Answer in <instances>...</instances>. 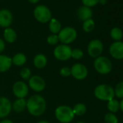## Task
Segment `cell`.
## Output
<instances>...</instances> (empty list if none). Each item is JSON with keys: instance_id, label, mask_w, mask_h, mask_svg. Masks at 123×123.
I'll use <instances>...</instances> for the list:
<instances>
[{"instance_id": "obj_37", "label": "cell", "mask_w": 123, "mask_h": 123, "mask_svg": "<svg viewBox=\"0 0 123 123\" xmlns=\"http://www.w3.org/2000/svg\"><path fill=\"white\" fill-rule=\"evenodd\" d=\"M39 1H40V0H28V2H30L32 3V4H36V3H38Z\"/></svg>"}, {"instance_id": "obj_22", "label": "cell", "mask_w": 123, "mask_h": 123, "mask_svg": "<svg viewBox=\"0 0 123 123\" xmlns=\"http://www.w3.org/2000/svg\"><path fill=\"white\" fill-rule=\"evenodd\" d=\"M110 37L115 41H119L123 38V32L121 28L118 27H114L110 31Z\"/></svg>"}, {"instance_id": "obj_30", "label": "cell", "mask_w": 123, "mask_h": 123, "mask_svg": "<svg viewBox=\"0 0 123 123\" xmlns=\"http://www.w3.org/2000/svg\"><path fill=\"white\" fill-rule=\"evenodd\" d=\"M46 41L47 43L49 44V45H51V46H54V45H56L58 43H59V38H58V35L57 34H51L49 35L48 37H47V39H46Z\"/></svg>"}, {"instance_id": "obj_29", "label": "cell", "mask_w": 123, "mask_h": 123, "mask_svg": "<svg viewBox=\"0 0 123 123\" xmlns=\"http://www.w3.org/2000/svg\"><path fill=\"white\" fill-rule=\"evenodd\" d=\"M83 55H84V53L80 49H72L71 58H73L75 59H80L83 57Z\"/></svg>"}, {"instance_id": "obj_35", "label": "cell", "mask_w": 123, "mask_h": 123, "mask_svg": "<svg viewBox=\"0 0 123 123\" xmlns=\"http://www.w3.org/2000/svg\"><path fill=\"white\" fill-rule=\"evenodd\" d=\"M107 3V0H98V4L101 5H105Z\"/></svg>"}, {"instance_id": "obj_12", "label": "cell", "mask_w": 123, "mask_h": 123, "mask_svg": "<svg viewBox=\"0 0 123 123\" xmlns=\"http://www.w3.org/2000/svg\"><path fill=\"white\" fill-rule=\"evenodd\" d=\"M109 54L115 59H123V42L114 41L109 46Z\"/></svg>"}, {"instance_id": "obj_19", "label": "cell", "mask_w": 123, "mask_h": 123, "mask_svg": "<svg viewBox=\"0 0 123 123\" xmlns=\"http://www.w3.org/2000/svg\"><path fill=\"white\" fill-rule=\"evenodd\" d=\"M4 38L5 40V41H7V43H14L18 38V35L17 33L15 32V31L11 28H7L5 29L4 31Z\"/></svg>"}, {"instance_id": "obj_20", "label": "cell", "mask_w": 123, "mask_h": 123, "mask_svg": "<svg viewBox=\"0 0 123 123\" xmlns=\"http://www.w3.org/2000/svg\"><path fill=\"white\" fill-rule=\"evenodd\" d=\"M27 62V57L23 53H17L12 58V62L14 65L21 67L24 65Z\"/></svg>"}, {"instance_id": "obj_31", "label": "cell", "mask_w": 123, "mask_h": 123, "mask_svg": "<svg viewBox=\"0 0 123 123\" xmlns=\"http://www.w3.org/2000/svg\"><path fill=\"white\" fill-rule=\"evenodd\" d=\"M81 2L83 6L90 7V8L98 5V0H81Z\"/></svg>"}, {"instance_id": "obj_2", "label": "cell", "mask_w": 123, "mask_h": 123, "mask_svg": "<svg viewBox=\"0 0 123 123\" xmlns=\"http://www.w3.org/2000/svg\"><path fill=\"white\" fill-rule=\"evenodd\" d=\"M54 114L56 119L61 123H70L75 117L73 108L67 105L57 106L55 109Z\"/></svg>"}, {"instance_id": "obj_3", "label": "cell", "mask_w": 123, "mask_h": 123, "mask_svg": "<svg viewBox=\"0 0 123 123\" xmlns=\"http://www.w3.org/2000/svg\"><path fill=\"white\" fill-rule=\"evenodd\" d=\"M94 96L96 98L104 101H111L115 96L114 88L107 84L97 86L94 89Z\"/></svg>"}, {"instance_id": "obj_14", "label": "cell", "mask_w": 123, "mask_h": 123, "mask_svg": "<svg viewBox=\"0 0 123 123\" xmlns=\"http://www.w3.org/2000/svg\"><path fill=\"white\" fill-rule=\"evenodd\" d=\"M12 111V103L6 97H0V119L7 117Z\"/></svg>"}, {"instance_id": "obj_32", "label": "cell", "mask_w": 123, "mask_h": 123, "mask_svg": "<svg viewBox=\"0 0 123 123\" xmlns=\"http://www.w3.org/2000/svg\"><path fill=\"white\" fill-rule=\"evenodd\" d=\"M59 74L61 76L64 78H68L71 75V70L70 68L68 67H63L62 68L59 70Z\"/></svg>"}, {"instance_id": "obj_24", "label": "cell", "mask_w": 123, "mask_h": 123, "mask_svg": "<svg viewBox=\"0 0 123 123\" xmlns=\"http://www.w3.org/2000/svg\"><path fill=\"white\" fill-rule=\"evenodd\" d=\"M107 109L111 113H116L117 112L119 108V101L117 99H112L111 101H107Z\"/></svg>"}, {"instance_id": "obj_21", "label": "cell", "mask_w": 123, "mask_h": 123, "mask_svg": "<svg viewBox=\"0 0 123 123\" xmlns=\"http://www.w3.org/2000/svg\"><path fill=\"white\" fill-rule=\"evenodd\" d=\"M49 28L52 34H58L62 29V25L57 19L51 18L49 21Z\"/></svg>"}, {"instance_id": "obj_28", "label": "cell", "mask_w": 123, "mask_h": 123, "mask_svg": "<svg viewBox=\"0 0 123 123\" xmlns=\"http://www.w3.org/2000/svg\"><path fill=\"white\" fill-rule=\"evenodd\" d=\"M20 75L24 80H28L31 77V71L28 68H23L20 72Z\"/></svg>"}, {"instance_id": "obj_33", "label": "cell", "mask_w": 123, "mask_h": 123, "mask_svg": "<svg viewBox=\"0 0 123 123\" xmlns=\"http://www.w3.org/2000/svg\"><path fill=\"white\" fill-rule=\"evenodd\" d=\"M5 49V42L2 39L0 38V54H1Z\"/></svg>"}, {"instance_id": "obj_5", "label": "cell", "mask_w": 123, "mask_h": 123, "mask_svg": "<svg viewBox=\"0 0 123 123\" xmlns=\"http://www.w3.org/2000/svg\"><path fill=\"white\" fill-rule=\"evenodd\" d=\"M57 35H58L59 41L62 43L68 45L76 40L78 33L74 28L68 26L61 29V31Z\"/></svg>"}, {"instance_id": "obj_8", "label": "cell", "mask_w": 123, "mask_h": 123, "mask_svg": "<svg viewBox=\"0 0 123 123\" xmlns=\"http://www.w3.org/2000/svg\"><path fill=\"white\" fill-rule=\"evenodd\" d=\"M104 50V44L99 39H93L88 44L87 51L88 55L93 58H97L101 56Z\"/></svg>"}, {"instance_id": "obj_15", "label": "cell", "mask_w": 123, "mask_h": 123, "mask_svg": "<svg viewBox=\"0 0 123 123\" xmlns=\"http://www.w3.org/2000/svg\"><path fill=\"white\" fill-rule=\"evenodd\" d=\"M77 17L78 18L81 20V21H86L88 19L92 18L93 16V11L91 10V8L88 7H85V6H82L80 7H79L77 10Z\"/></svg>"}, {"instance_id": "obj_17", "label": "cell", "mask_w": 123, "mask_h": 123, "mask_svg": "<svg viewBox=\"0 0 123 123\" xmlns=\"http://www.w3.org/2000/svg\"><path fill=\"white\" fill-rule=\"evenodd\" d=\"M48 62L47 57L43 54H38L34 56L33 59V65L38 69L44 68Z\"/></svg>"}, {"instance_id": "obj_26", "label": "cell", "mask_w": 123, "mask_h": 123, "mask_svg": "<svg viewBox=\"0 0 123 123\" xmlns=\"http://www.w3.org/2000/svg\"><path fill=\"white\" fill-rule=\"evenodd\" d=\"M114 95L119 98H123V81L119 82L114 89Z\"/></svg>"}, {"instance_id": "obj_9", "label": "cell", "mask_w": 123, "mask_h": 123, "mask_svg": "<svg viewBox=\"0 0 123 123\" xmlns=\"http://www.w3.org/2000/svg\"><path fill=\"white\" fill-rule=\"evenodd\" d=\"M71 75L76 80H82L87 78L88 74V68L81 63H76L70 68Z\"/></svg>"}, {"instance_id": "obj_39", "label": "cell", "mask_w": 123, "mask_h": 123, "mask_svg": "<svg viewBox=\"0 0 123 123\" xmlns=\"http://www.w3.org/2000/svg\"><path fill=\"white\" fill-rule=\"evenodd\" d=\"M77 123H86V122H78Z\"/></svg>"}, {"instance_id": "obj_27", "label": "cell", "mask_w": 123, "mask_h": 123, "mask_svg": "<svg viewBox=\"0 0 123 123\" xmlns=\"http://www.w3.org/2000/svg\"><path fill=\"white\" fill-rule=\"evenodd\" d=\"M106 123H118V118L114 113H108L104 116Z\"/></svg>"}, {"instance_id": "obj_38", "label": "cell", "mask_w": 123, "mask_h": 123, "mask_svg": "<svg viewBox=\"0 0 123 123\" xmlns=\"http://www.w3.org/2000/svg\"><path fill=\"white\" fill-rule=\"evenodd\" d=\"M37 123H50L49 122L46 121V120H41L39 122H38Z\"/></svg>"}, {"instance_id": "obj_1", "label": "cell", "mask_w": 123, "mask_h": 123, "mask_svg": "<svg viewBox=\"0 0 123 123\" xmlns=\"http://www.w3.org/2000/svg\"><path fill=\"white\" fill-rule=\"evenodd\" d=\"M46 106L45 98L41 95L35 94L27 100L26 109L32 116L38 117L45 112Z\"/></svg>"}, {"instance_id": "obj_16", "label": "cell", "mask_w": 123, "mask_h": 123, "mask_svg": "<svg viewBox=\"0 0 123 123\" xmlns=\"http://www.w3.org/2000/svg\"><path fill=\"white\" fill-rule=\"evenodd\" d=\"M12 58L5 54H0V73L7 72L12 67Z\"/></svg>"}, {"instance_id": "obj_10", "label": "cell", "mask_w": 123, "mask_h": 123, "mask_svg": "<svg viewBox=\"0 0 123 123\" xmlns=\"http://www.w3.org/2000/svg\"><path fill=\"white\" fill-rule=\"evenodd\" d=\"M29 92L28 86L23 81L15 82L12 86V93L18 98H25Z\"/></svg>"}, {"instance_id": "obj_36", "label": "cell", "mask_w": 123, "mask_h": 123, "mask_svg": "<svg viewBox=\"0 0 123 123\" xmlns=\"http://www.w3.org/2000/svg\"><path fill=\"white\" fill-rule=\"evenodd\" d=\"M119 108L121 109V111L123 112V98L121 100V101L119 102Z\"/></svg>"}, {"instance_id": "obj_11", "label": "cell", "mask_w": 123, "mask_h": 123, "mask_svg": "<svg viewBox=\"0 0 123 123\" xmlns=\"http://www.w3.org/2000/svg\"><path fill=\"white\" fill-rule=\"evenodd\" d=\"M28 87L33 91L39 93L45 89L46 82L41 76L33 75L28 80Z\"/></svg>"}, {"instance_id": "obj_7", "label": "cell", "mask_w": 123, "mask_h": 123, "mask_svg": "<svg viewBox=\"0 0 123 123\" xmlns=\"http://www.w3.org/2000/svg\"><path fill=\"white\" fill-rule=\"evenodd\" d=\"M53 54L57 60L68 61L71 58L72 49L69 45L62 43L54 48Z\"/></svg>"}, {"instance_id": "obj_13", "label": "cell", "mask_w": 123, "mask_h": 123, "mask_svg": "<svg viewBox=\"0 0 123 123\" xmlns=\"http://www.w3.org/2000/svg\"><path fill=\"white\" fill-rule=\"evenodd\" d=\"M13 21L12 12L7 9L0 10V27L7 28H9Z\"/></svg>"}, {"instance_id": "obj_4", "label": "cell", "mask_w": 123, "mask_h": 123, "mask_svg": "<svg viewBox=\"0 0 123 123\" xmlns=\"http://www.w3.org/2000/svg\"><path fill=\"white\" fill-rule=\"evenodd\" d=\"M93 67L97 73L101 75H107L112 70V63L109 59L106 56H100L95 59Z\"/></svg>"}, {"instance_id": "obj_25", "label": "cell", "mask_w": 123, "mask_h": 123, "mask_svg": "<svg viewBox=\"0 0 123 123\" xmlns=\"http://www.w3.org/2000/svg\"><path fill=\"white\" fill-rule=\"evenodd\" d=\"M95 28V22L91 18L83 22V29L86 33H91Z\"/></svg>"}, {"instance_id": "obj_6", "label": "cell", "mask_w": 123, "mask_h": 123, "mask_svg": "<svg viewBox=\"0 0 123 123\" xmlns=\"http://www.w3.org/2000/svg\"><path fill=\"white\" fill-rule=\"evenodd\" d=\"M33 15L36 20L41 23H46L51 19V12L49 7L45 5H38L33 10Z\"/></svg>"}, {"instance_id": "obj_34", "label": "cell", "mask_w": 123, "mask_h": 123, "mask_svg": "<svg viewBox=\"0 0 123 123\" xmlns=\"http://www.w3.org/2000/svg\"><path fill=\"white\" fill-rule=\"evenodd\" d=\"M0 123H13L12 120L9 119H3L2 121L0 122Z\"/></svg>"}, {"instance_id": "obj_18", "label": "cell", "mask_w": 123, "mask_h": 123, "mask_svg": "<svg viewBox=\"0 0 123 123\" xmlns=\"http://www.w3.org/2000/svg\"><path fill=\"white\" fill-rule=\"evenodd\" d=\"M27 101L25 98H17L12 104V109L17 113L23 112L26 109Z\"/></svg>"}, {"instance_id": "obj_23", "label": "cell", "mask_w": 123, "mask_h": 123, "mask_svg": "<svg viewBox=\"0 0 123 123\" xmlns=\"http://www.w3.org/2000/svg\"><path fill=\"white\" fill-rule=\"evenodd\" d=\"M86 110H87V107L83 103H78L73 108V113H74L75 116V115H77V116H83L86 112Z\"/></svg>"}]
</instances>
